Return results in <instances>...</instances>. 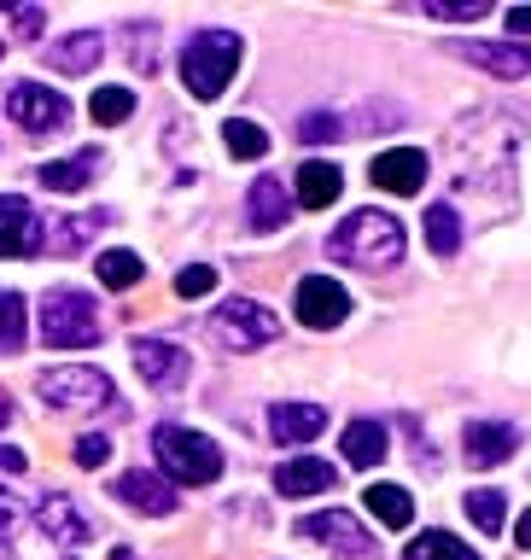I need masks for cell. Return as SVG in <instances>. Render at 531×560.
<instances>
[{"instance_id": "obj_1", "label": "cell", "mask_w": 531, "mask_h": 560, "mask_svg": "<svg viewBox=\"0 0 531 560\" xmlns=\"http://www.w3.org/2000/svg\"><path fill=\"white\" fill-rule=\"evenodd\" d=\"M327 257L350 262V269H392L403 257V222L385 210H350L327 234Z\"/></svg>"}, {"instance_id": "obj_2", "label": "cell", "mask_w": 531, "mask_h": 560, "mask_svg": "<svg viewBox=\"0 0 531 560\" xmlns=\"http://www.w3.org/2000/svg\"><path fill=\"white\" fill-rule=\"evenodd\" d=\"M152 455H158V472H164L170 485H217L222 479V450L210 444L205 432L175 427V420H164V427L152 432Z\"/></svg>"}, {"instance_id": "obj_3", "label": "cell", "mask_w": 531, "mask_h": 560, "mask_svg": "<svg viewBox=\"0 0 531 560\" xmlns=\"http://www.w3.org/2000/svg\"><path fill=\"white\" fill-rule=\"evenodd\" d=\"M42 339L53 350H88L105 339V322H100V304L77 287H53L42 298Z\"/></svg>"}, {"instance_id": "obj_4", "label": "cell", "mask_w": 531, "mask_h": 560, "mask_svg": "<svg viewBox=\"0 0 531 560\" xmlns=\"http://www.w3.org/2000/svg\"><path fill=\"white\" fill-rule=\"evenodd\" d=\"M240 35L234 30H205V35H193L187 52H182V82L193 88V100H217L228 77L240 70Z\"/></svg>"}, {"instance_id": "obj_5", "label": "cell", "mask_w": 531, "mask_h": 560, "mask_svg": "<svg viewBox=\"0 0 531 560\" xmlns=\"http://www.w3.org/2000/svg\"><path fill=\"white\" fill-rule=\"evenodd\" d=\"M35 392H42V402H53V409H65V415H94L117 397L112 380H105V368H88V362L47 368V374L35 380Z\"/></svg>"}, {"instance_id": "obj_6", "label": "cell", "mask_w": 531, "mask_h": 560, "mask_svg": "<svg viewBox=\"0 0 531 560\" xmlns=\"http://www.w3.org/2000/svg\"><path fill=\"white\" fill-rule=\"evenodd\" d=\"M210 327H217V339L228 350H263L280 339V315L269 304H257V298H228V304H217Z\"/></svg>"}, {"instance_id": "obj_7", "label": "cell", "mask_w": 531, "mask_h": 560, "mask_svg": "<svg viewBox=\"0 0 531 560\" xmlns=\"http://www.w3.org/2000/svg\"><path fill=\"white\" fill-rule=\"evenodd\" d=\"M7 117L24 135H53V129L70 122V100L59 94V88H42V82H12L7 88Z\"/></svg>"}, {"instance_id": "obj_8", "label": "cell", "mask_w": 531, "mask_h": 560, "mask_svg": "<svg viewBox=\"0 0 531 560\" xmlns=\"http://www.w3.org/2000/svg\"><path fill=\"white\" fill-rule=\"evenodd\" d=\"M298 537L327 542V549L339 555V560H368V555H374V537H368L362 525L345 514V508H322V514H304V520H298Z\"/></svg>"}, {"instance_id": "obj_9", "label": "cell", "mask_w": 531, "mask_h": 560, "mask_svg": "<svg viewBox=\"0 0 531 560\" xmlns=\"http://www.w3.org/2000/svg\"><path fill=\"white\" fill-rule=\"evenodd\" d=\"M47 245V222L35 217L30 199L0 192V257H35Z\"/></svg>"}, {"instance_id": "obj_10", "label": "cell", "mask_w": 531, "mask_h": 560, "mask_svg": "<svg viewBox=\"0 0 531 560\" xmlns=\"http://www.w3.org/2000/svg\"><path fill=\"white\" fill-rule=\"evenodd\" d=\"M345 315H350V292L333 275H304L298 280V322L304 327L327 332V327H339Z\"/></svg>"}, {"instance_id": "obj_11", "label": "cell", "mask_w": 531, "mask_h": 560, "mask_svg": "<svg viewBox=\"0 0 531 560\" xmlns=\"http://www.w3.org/2000/svg\"><path fill=\"white\" fill-rule=\"evenodd\" d=\"M135 374L152 385V392H182L193 362L182 345H164V339H135Z\"/></svg>"}, {"instance_id": "obj_12", "label": "cell", "mask_w": 531, "mask_h": 560, "mask_svg": "<svg viewBox=\"0 0 531 560\" xmlns=\"http://www.w3.org/2000/svg\"><path fill=\"white\" fill-rule=\"evenodd\" d=\"M450 52L490 70V77H503V82L531 77V42H450Z\"/></svg>"}, {"instance_id": "obj_13", "label": "cell", "mask_w": 531, "mask_h": 560, "mask_svg": "<svg viewBox=\"0 0 531 560\" xmlns=\"http://www.w3.org/2000/svg\"><path fill=\"white\" fill-rule=\"evenodd\" d=\"M462 444H467V462L473 467H503L508 455L520 450V427H515V420H490L485 415V420H473V427H467Z\"/></svg>"}, {"instance_id": "obj_14", "label": "cell", "mask_w": 531, "mask_h": 560, "mask_svg": "<svg viewBox=\"0 0 531 560\" xmlns=\"http://www.w3.org/2000/svg\"><path fill=\"white\" fill-rule=\"evenodd\" d=\"M117 490V502H129L135 514H175V485L164 479V472H147V467H135V472H123V479L112 485Z\"/></svg>"}, {"instance_id": "obj_15", "label": "cell", "mask_w": 531, "mask_h": 560, "mask_svg": "<svg viewBox=\"0 0 531 560\" xmlns=\"http://www.w3.org/2000/svg\"><path fill=\"white\" fill-rule=\"evenodd\" d=\"M245 217H252L257 234H275V228H287V217H292V192H287V182H280V175H257L252 192H245Z\"/></svg>"}, {"instance_id": "obj_16", "label": "cell", "mask_w": 531, "mask_h": 560, "mask_svg": "<svg viewBox=\"0 0 531 560\" xmlns=\"http://www.w3.org/2000/svg\"><path fill=\"white\" fill-rule=\"evenodd\" d=\"M269 432H275V444H310V438L327 432V409L322 402H275Z\"/></svg>"}, {"instance_id": "obj_17", "label": "cell", "mask_w": 531, "mask_h": 560, "mask_svg": "<svg viewBox=\"0 0 531 560\" xmlns=\"http://www.w3.org/2000/svg\"><path fill=\"white\" fill-rule=\"evenodd\" d=\"M420 182H427V152H415V147L374 152V187H385V192H420Z\"/></svg>"}, {"instance_id": "obj_18", "label": "cell", "mask_w": 531, "mask_h": 560, "mask_svg": "<svg viewBox=\"0 0 531 560\" xmlns=\"http://www.w3.org/2000/svg\"><path fill=\"white\" fill-rule=\"evenodd\" d=\"M275 490L280 497H322V490H333V462H322V455L280 462L275 467Z\"/></svg>"}, {"instance_id": "obj_19", "label": "cell", "mask_w": 531, "mask_h": 560, "mask_svg": "<svg viewBox=\"0 0 531 560\" xmlns=\"http://www.w3.org/2000/svg\"><path fill=\"white\" fill-rule=\"evenodd\" d=\"M100 52H105L100 30H77V35H65V42L47 47V65L59 70V77H82V70L100 65Z\"/></svg>"}, {"instance_id": "obj_20", "label": "cell", "mask_w": 531, "mask_h": 560, "mask_svg": "<svg viewBox=\"0 0 531 560\" xmlns=\"http://www.w3.org/2000/svg\"><path fill=\"white\" fill-rule=\"evenodd\" d=\"M42 532L59 542V549H77V542L94 537V525L77 514V502H70V497H47L42 502Z\"/></svg>"}, {"instance_id": "obj_21", "label": "cell", "mask_w": 531, "mask_h": 560, "mask_svg": "<svg viewBox=\"0 0 531 560\" xmlns=\"http://www.w3.org/2000/svg\"><path fill=\"white\" fill-rule=\"evenodd\" d=\"M339 187H345V175H339V164H327V158H310V164L298 170V205L304 210H327L339 199Z\"/></svg>"}, {"instance_id": "obj_22", "label": "cell", "mask_w": 531, "mask_h": 560, "mask_svg": "<svg viewBox=\"0 0 531 560\" xmlns=\"http://www.w3.org/2000/svg\"><path fill=\"white\" fill-rule=\"evenodd\" d=\"M100 175V152L82 147L77 158H59V164H42V187L47 192H82Z\"/></svg>"}, {"instance_id": "obj_23", "label": "cell", "mask_w": 531, "mask_h": 560, "mask_svg": "<svg viewBox=\"0 0 531 560\" xmlns=\"http://www.w3.org/2000/svg\"><path fill=\"white\" fill-rule=\"evenodd\" d=\"M385 444H392V438H385L380 420H350L345 438H339V450H345L350 467H374V462H385Z\"/></svg>"}, {"instance_id": "obj_24", "label": "cell", "mask_w": 531, "mask_h": 560, "mask_svg": "<svg viewBox=\"0 0 531 560\" xmlns=\"http://www.w3.org/2000/svg\"><path fill=\"white\" fill-rule=\"evenodd\" d=\"M362 508H368L380 525H392V532H403V525L415 520V502H409V490H403V485H368Z\"/></svg>"}, {"instance_id": "obj_25", "label": "cell", "mask_w": 531, "mask_h": 560, "mask_svg": "<svg viewBox=\"0 0 531 560\" xmlns=\"http://www.w3.org/2000/svg\"><path fill=\"white\" fill-rule=\"evenodd\" d=\"M420 228H427V245H432L438 257L462 252V217H455L450 205H427V222H420Z\"/></svg>"}, {"instance_id": "obj_26", "label": "cell", "mask_w": 531, "mask_h": 560, "mask_svg": "<svg viewBox=\"0 0 531 560\" xmlns=\"http://www.w3.org/2000/svg\"><path fill=\"white\" fill-rule=\"evenodd\" d=\"M24 298H18L12 287H0V357H12V350H24L30 327H24Z\"/></svg>"}, {"instance_id": "obj_27", "label": "cell", "mask_w": 531, "mask_h": 560, "mask_svg": "<svg viewBox=\"0 0 531 560\" xmlns=\"http://www.w3.org/2000/svg\"><path fill=\"white\" fill-rule=\"evenodd\" d=\"M403 560H480V555H473L455 532H420V537L409 542V555H403Z\"/></svg>"}, {"instance_id": "obj_28", "label": "cell", "mask_w": 531, "mask_h": 560, "mask_svg": "<svg viewBox=\"0 0 531 560\" xmlns=\"http://www.w3.org/2000/svg\"><path fill=\"white\" fill-rule=\"evenodd\" d=\"M88 112H94L100 129H117V122H129V117H135V88H94Z\"/></svg>"}, {"instance_id": "obj_29", "label": "cell", "mask_w": 531, "mask_h": 560, "mask_svg": "<svg viewBox=\"0 0 531 560\" xmlns=\"http://www.w3.org/2000/svg\"><path fill=\"white\" fill-rule=\"evenodd\" d=\"M100 222H105L100 210H88V217H65V222H53L47 245H53V252H59V257H70V252H82V245L94 240V228H100Z\"/></svg>"}, {"instance_id": "obj_30", "label": "cell", "mask_w": 531, "mask_h": 560, "mask_svg": "<svg viewBox=\"0 0 531 560\" xmlns=\"http://www.w3.org/2000/svg\"><path fill=\"white\" fill-rule=\"evenodd\" d=\"M462 508H467V520L480 525L485 537H497L503 525H508V520H503V508H508L503 490H467V502H462Z\"/></svg>"}, {"instance_id": "obj_31", "label": "cell", "mask_w": 531, "mask_h": 560, "mask_svg": "<svg viewBox=\"0 0 531 560\" xmlns=\"http://www.w3.org/2000/svg\"><path fill=\"white\" fill-rule=\"evenodd\" d=\"M140 275H147V269H140V257H135V252H100V287L129 292Z\"/></svg>"}, {"instance_id": "obj_32", "label": "cell", "mask_w": 531, "mask_h": 560, "mask_svg": "<svg viewBox=\"0 0 531 560\" xmlns=\"http://www.w3.org/2000/svg\"><path fill=\"white\" fill-rule=\"evenodd\" d=\"M222 135H228V152H234V158H263V152H269V135H263L257 122H245V117H228Z\"/></svg>"}, {"instance_id": "obj_33", "label": "cell", "mask_w": 531, "mask_h": 560, "mask_svg": "<svg viewBox=\"0 0 531 560\" xmlns=\"http://www.w3.org/2000/svg\"><path fill=\"white\" fill-rule=\"evenodd\" d=\"M490 12V0H432L427 18H445V24H480Z\"/></svg>"}, {"instance_id": "obj_34", "label": "cell", "mask_w": 531, "mask_h": 560, "mask_svg": "<svg viewBox=\"0 0 531 560\" xmlns=\"http://www.w3.org/2000/svg\"><path fill=\"white\" fill-rule=\"evenodd\" d=\"M175 292H182V298H210V292H217V269H205V262H187V269L175 275Z\"/></svg>"}, {"instance_id": "obj_35", "label": "cell", "mask_w": 531, "mask_h": 560, "mask_svg": "<svg viewBox=\"0 0 531 560\" xmlns=\"http://www.w3.org/2000/svg\"><path fill=\"white\" fill-rule=\"evenodd\" d=\"M298 140H310V147H322V140H339V117H327V112H310L304 122H298Z\"/></svg>"}, {"instance_id": "obj_36", "label": "cell", "mask_w": 531, "mask_h": 560, "mask_svg": "<svg viewBox=\"0 0 531 560\" xmlns=\"http://www.w3.org/2000/svg\"><path fill=\"white\" fill-rule=\"evenodd\" d=\"M100 462H112V438H100V432L77 438V467H100Z\"/></svg>"}, {"instance_id": "obj_37", "label": "cell", "mask_w": 531, "mask_h": 560, "mask_svg": "<svg viewBox=\"0 0 531 560\" xmlns=\"http://www.w3.org/2000/svg\"><path fill=\"white\" fill-rule=\"evenodd\" d=\"M12 24H18V35H24V42H35V35H42V24H47V12H42V7H12Z\"/></svg>"}, {"instance_id": "obj_38", "label": "cell", "mask_w": 531, "mask_h": 560, "mask_svg": "<svg viewBox=\"0 0 531 560\" xmlns=\"http://www.w3.org/2000/svg\"><path fill=\"white\" fill-rule=\"evenodd\" d=\"M12 532H18V497L0 490V537H12Z\"/></svg>"}, {"instance_id": "obj_39", "label": "cell", "mask_w": 531, "mask_h": 560, "mask_svg": "<svg viewBox=\"0 0 531 560\" xmlns=\"http://www.w3.org/2000/svg\"><path fill=\"white\" fill-rule=\"evenodd\" d=\"M508 30H515V42L531 35V7H508Z\"/></svg>"}, {"instance_id": "obj_40", "label": "cell", "mask_w": 531, "mask_h": 560, "mask_svg": "<svg viewBox=\"0 0 531 560\" xmlns=\"http://www.w3.org/2000/svg\"><path fill=\"white\" fill-rule=\"evenodd\" d=\"M24 450H12V444H0V472H24Z\"/></svg>"}, {"instance_id": "obj_41", "label": "cell", "mask_w": 531, "mask_h": 560, "mask_svg": "<svg viewBox=\"0 0 531 560\" xmlns=\"http://www.w3.org/2000/svg\"><path fill=\"white\" fill-rule=\"evenodd\" d=\"M515 537H520V549H531V508L520 514V525H515Z\"/></svg>"}, {"instance_id": "obj_42", "label": "cell", "mask_w": 531, "mask_h": 560, "mask_svg": "<svg viewBox=\"0 0 531 560\" xmlns=\"http://www.w3.org/2000/svg\"><path fill=\"white\" fill-rule=\"evenodd\" d=\"M7 415H12V402H0V420H7Z\"/></svg>"}, {"instance_id": "obj_43", "label": "cell", "mask_w": 531, "mask_h": 560, "mask_svg": "<svg viewBox=\"0 0 531 560\" xmlns=\"http://www.w3.org/2000/svg\"><path fill=\"white\" fill-rule=\"evenodd\" d=\"M0 52H7V42H0Z\"/></svg>"}]
</instances>
